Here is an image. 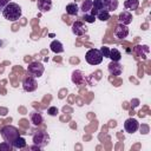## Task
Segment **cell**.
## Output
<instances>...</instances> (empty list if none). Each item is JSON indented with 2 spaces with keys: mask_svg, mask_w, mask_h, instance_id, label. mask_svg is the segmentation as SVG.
I'll use <instances>...</instances> for the list:
<instances>
[{
  "mask_svg": "<svg viewBox=\"0 0 151 151\" xmlns=\"http://www.w3.org/2000/svg\"><path fill=\"white\" fill-rule=\"evenodd\" d=\"M38 87V84H37V80L34 77L32 76H27L24 78L22 80V88L26 91V92H33L35 91Z\"/></svg>",
  "mask_w": 151,
  "mask_h": 151,
  "instance_id": "6",
  "label": "cell"
},
{
  "mask_svg": "<svg viewBox=\"0 0 151 151\" xmlns=\"http://www.w3.org/2000/svg\"><path fill=\"white\" fill-rule=\"evenodd\" d=\"M113 34L116 38L118 39H124L129 35V28L126 25H123V24H118L113 31Z\"/></svg>",
  "mask_w": 151,
  "mask_h": 151,
  "instance_id": "9",
  "label": "cell"
},
{
  "mask_svg": "<svg viewBox=\"0 0 151 151\" xmlns=\"http://www.w3.org/2000/svg\"><path fill=\"white\" fill-rule=\"evenodd\" d=\"M29 119H31V123H33V125H40L44 122L42 114L37 111H32L29 113Z\"/></svg>",
  "mask_w": 151,
  "mask_h": 151,
  "instance_id": "15",
  "label": "cell"
},
{
  "mask_svg": "<svg viewBox=\"0 0 151 151\" xmlns=\"http://www.w3.org/2000/svg\"><path fill=\"white\" fill-rule=\"evenodd\" d=\"M84 21H86V22H90V24H92V22H94V20H96V17L93 15V14H91V13H84V15H83V18H81Z\"/></svg>",
  "mask_w": 151,
  "mask_h": 151,
  "instance_id": "25",
  "label": "cell"
},
{
  "mask_svg": "<svg viewBox=\"0 0 151 151\" xmlns=\"http://www.w3.org/2000/svg\"><path fill=\"white\" fill-rule=\"evenodd\" d=\"M107 70L111 76H120L123 72V66L119 64V61H111L107 66Z\"/></svg>",
  "mask_w": 151,
  "mask_h": 151,
  "instance_id": "10",
  "label": "cell"
},
{
  "mask_svg": "<svg viewBox=\"0 0 151 151\" xmlns=\"http://www.w3.org/2000/svg\"><path fill=\"white\" fill-rule=\"evenodd\" d=\"M27 149H28V150H38V151H40V150H41V147H39V146H37L35 144H34L33 146H28Z\"/></svg>",
  "mask_w": 151,
  "mask_h": 151,
  "instance_id": "30",
  "label": "cell"
},
{
  "mask_svg": "<svg viewBox=\"0 0 151 151\" xmlns=\"http://www.w3.org/2000/svg\"><path fill=\"white\" fill-rule=\"evenodd\" d=\"M134 52H136L142 59H146V55L149 54L150 50H149V47H147L146 45H143V46L138 45V46L134 47Z\"/></svg>",
  "mask_w": 151,
  "mask_h": 151,
  "instance_id": "16",
  "label": "cell"
},
{
  "mask_svg": "<svg viewBox=\"0 0 151 151\" xmlns=\"http://www.w3.org/2000/svg\"><path fill=\"white\" fill-rule=\"evenodd\" d=\"M45 71V67L44 65L40 63V61H32L28 66H27V72L29 76L34 77V78H39L42 76Z\"/></svg>",
  "mask_w": 151,
  "mask_h": 151,
  "instance_id": "5",
  "label": "cell"
},
{
  "mask_svg": "<svg viewBox=\"0 0 151 151\" xmlns=\"http://www.w3.org/2000/svg\"><path fill=\"white\" fill-rule=\"evenodd\" d=\"M124 6L129 11H136L139 7V0H125Z\"/></svg>",
  "mask_w": 151,
  "mask_h": 151,
  "instance_id": "20",
  "label": "cell"
},
{
  "mask_svg": "<svg viewBox=\"0 0 151 151\" xmlns=\"http://www.w3.org/2000/svg\"><path fill=\"white\" fill-rule=\"evenodd\" d=\"M103 54L100 50L97 48H90L85 54V60L90 65H99L103 61Z\"/></svg>",
  "mask_w": 151,
  "mask_h": 151,
  "instance_id": "3",
  "label": "cell"
},
{
  "mask_svg": "<svg viewBox=\"0 0 151 151\" xmlns=\"http://www.w3.org/2000/svg\"><path fill=\"white\" fill-rule=\"evenodd\" d=\"M84 77H83V73L80 71H73L72 73V81L74 84H81Z\"/></svg>",
  "mask_w": 151,
  "mask_h": 151,
  "instance_id": "23",
  "label": "cell"
},
{
  "mask_svg": "<svg viewBox=\"0 0 151 151\" xmlns=\"http://www.w3.org/2000/svg\"><path fill=\"white\" fill-rule=\"evenodd\" d=\"M100 52H101V54H103V57H104V58H109L110 48H109L107 46H103V47H100Z\"/></svg>",
  "mask_w": 151,
  "mask_h": 151,
  "instance_id": "28",
  "label": "cell"
},
{
  "mask_svg": "<svg viewBox=\"0 0 151 151\" xmlns=\"http://www.w3.org/2000/svg\"><path fill=\"white\" fill-rule=\"evenodd\" d=\"M50 47H51V51L54 52V53H57V54L64 52V46H63V44L59 40H53L50 44Z\"/></svg>",
  "mask_w": 151,
  "mask_h": 151,
  "instance_id": "17",
  "label": "cell"
},
{
  "mask_svg": "<svg viewBox=\"0 0 151 151\" xmlns=\"http://www.w3.org/2000/svg\"><path fill=\"white\" fill-rule=\"evenodd\" d=\"M65 9H66V13H67L68 15H77L78 12H79V7H78V5L74 4V2L67 4Z\"/></svg>",
  "mask_w": 151,
  "mask_h": 151,
  "instance_id": "19",
  "label": "cell"
},
{
  "mask_svg": "<svg viewBox=\"0 0 151 151\" xmlns=\"http://www.w3.org/2000/svg\"><path fill=\"white\" fill-rule=\"evenodd\" d=\"M110 13L107 12V11H101V12H99L97 15H96V19H99L100 21H107L109 19H110Z\"/></svg>",
  "mask_w": 151,
  "mask_h": 151,
  "instance_id": "24",
  "label": "cell"
},
{
  "mask_svg": "<svg viewBox=\"0 0 151 151\" xmlns=\"http://www.w3.org/2000/svg\"><path fill=\"white\" fill-rule=\"evenodd\" d=\"M47 113L50 116H57L59 113V110L57 109V106H50L48 110H47Z\"/></svg>",
  "mask_w": 151,
  "mask_h": 151,
  "instance_id": "27",
  "label": "cell"
},
{
  "mask_svg": "<svg viewBox=\"0 0 151 151\" xmlns=\"http://www.w3.org/2000/svg\"><path fill=\"white\" fill-rule=\"evenodd\" d=\"M2 15L9 21H17L21 17V7L15 2H9L2 9Z\"/></svg>",
  "mask_w": 151,
  "mask_h": 151,
  "instance_id": "1",
  "label": "cell"
},
{
  "mask_svg": "<svg viewBox=\"0 0 151 151\" xmlns=\"http://www.w3.org/2000/svg\"><path fill=\"white\" fill-rule=\"evenodd\" d=\"M50 143V136L45 131H38L33 134V144L44 149Z\"/></svg>",
  "mask_w": 151,
  "mask_h": 151,
  "instance_id": "4",
  "label": "cell"
},
{
  "mask_svg": "<svg viewBox=\"0 0 151 151\" xmlns=\"http://www.w3.org/2000/svg\"><path fill=\"white\" fill-rule=\"evenodd\" d=\"M37 6L41 13H46L52 8V0H38Z\"/></svg>",
  "mask_w": 151,
  "mask_h": 151,
  "instance_id": "12",
  "label": "cell"
},
{
  "mask_svg": "<svg viewBox=\"0 0 151 151\" xmlns=\"http://www.w3.org/2000/svg\"><path fill=\"white\" fill-rule=\"evenodd\" d=\"M14 147L12 146V144L7 143V142H4L0 144V151H12Z\"/></svg>",
  "mask_w": 151,
  "mask_h": 151,
  "instance_id": "26",
  "label": "cell"
},
{
  "mask_svg": "<svg viewBox=\"0 0 151 151\" xmlns=\"http://www.w3.org/2000/svg\"><path fill=\"white\" fill-rule=\"evenodd\" d=\"M86 31H87V27L84 25L83 21L78 20V21H74L73 22V25H72V32H73V34L78 35V37H81V35H84L86 33Z\"/></svg>",
  "mask_w": 151,
  "mask_h": 151,
  "instance_id": "8",
  "label": "cell"
},
{
  "mask_svg": "<svg viewBox=\"0 0 151 151\" xmlns=\"http://www.w3.org/2000/svg\"><path fill=\"white\" fill-rule=\"evenodd\" d=\"M132 19H133V17H132V14H131L130 11H123L118 15L119 24H123V25H126V26L132 22Z\"/></svg>",
  "mask_w": 151,
  "mask_h": 151,
  "instance_id": "11",
  "label": "cell"
},
{
  "mask_svg": "<svg viewBox=\"0 0 151 151\" xmlns=\"http://www.w3.org/2000/svg\"><path fill=\"white\" fill-rule=\"evenodd\" d=\"M124 129H125L126 132L133 133V132H136V131L139 129V123H138V120L134 119V118H129V119H126L125 123H124Z\"/></svg>",
  "mask_w": 151,
  "mask_h": 151,
  "instance_id": "7",
  "label": "cell"
},
{
  "mask_svg": "<svg viewBox=\"0 0 151 151\" xmlns=\"http://www.w3.org/2000/svg\"><path fill=\"white\" fill-rule=\"evenodd\" d=\"M101 11H105L104 9V5H103V0H92V9H91L90 13L96 17Z\"/></svg>",
  "mask_w": 151,
  "mask_h": 151,
  "instance_id": "14",
  "label": "cell"
},
{
  "mask_svg": "<svg viewBox=\"0 0 151 151\" xmlns=\"http://www.w3.org/2000/svg\"><path fill=\"white\" fill-rule=\"evenodd\" d=\"M103 5H104V9L107 11L109 13L114 12L118 8V0H103Z\"/></svg>",
  "mask_w": 151,
  "mask_h": 151,
  "instance_id": "13",
  "label": "cell"
},
{
  "mask_svg": "<svg viewBox=\"0 0 151 151\" xmlns=\"http://www.w3.org/2000/svg\"><path fill=\"white\" fill-rule=\"evenodd\" d=\"M11 144H12V146H13L14 149H25V147L27 146L25 138L21 137V136H19V137H18L15 140H13Z\"/></svg>",
  "mask_w": 151,
  "mask_h": 151,
  "instance_id": "18",
  "label": "cell"
},
{
  "mask_svg": "<svg viewBox=\"0 0 151 151\" xmlns=\"http://www.w3.org/2000/svg\"><path fill=\"white\" fill-rule=\"evenodd\" d=\"M80 9H81L83 13H90L91 9H92V0H84L81 2Z\"/></svg>",
  "mask_w": 151,
  "mask_h": 151,
  "instance_id": "22",
  "label": "cell"
},
{
  "mask_svg": "<svg viewBox=\"0 0 151 151\" xmlns=\"http://www.w3.org/2000/svg\"><path fill=\"white\" fill-rule=\"evenodd\" d=\"M109 58H110L112 61H119V60L122 59V53H120V51L117 50V48H110Z\"/></svg>",
  "mask_w": 151,
  "mask_h": 151,
  "instance_id": "21",
  "label": "cell"
},
{
  "mask_svg": "<svg viewBox=\"0 0 151 151\" xmlns=\"http://www.w3.org/2000/svg\"><path fill=\"white\" fill-rule=\"evenodd\" d=\"M9 2H11V0H0V11H2Z\"/></svg>",
  "mask_w": 151,
  "mask_h": 151,
  "instance_id": "29",
  "label": "cell"
},
{
  "mask_svg": "<svg viewBox=\"0 0 151 151\" xmlns=\"http://www.w3.org/2000/svg\"><path fill=\"white\" fill-rule=\"evenodd\" d=\"M0 45H1V41H0Z\"/></svg>",
  "mask_w": 151,
  "mask_h": 151,
  "instance_id": "31",
  "label": "cell"
},
{
  "mask_svg": "<svg viewBox=\"0 0 151 151\" xmlns=\"http://www.w3.org/2000/svg\"><path fill=\"white\" fill-rule=\"evenodd\" d=\"M0 132H1V137L4 138V140L7 142V143H9V144H11L13 140H15V139L20 136L19 130H18L17 127L12 126V125H6V126H4Z\"/></svg>",
  "mask_w": 151,
  "mask_h": 151,
  "instance_id": "2",
  "label": "cell"
}]
</instances>
